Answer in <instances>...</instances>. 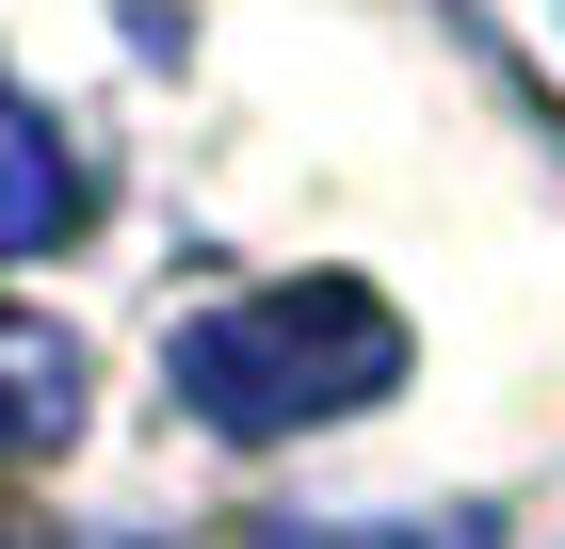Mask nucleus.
<instances>
[{"label": "nucleus", "instance_id": "2", "mask_svg": "<svg viewBox=\"0 0 565 549\" xmlns=\"http://www.w3.org/2000/svg\"><path fill=\"white\" fill-rule=\"evenodd\" d=\"M97 211V178H82V146L17 97V65H0V258H49L65 226Z\"/></svg>", "mask_w": 565, "mask_h": 549}, {"label": "nucleus", "instance_id": "3", "mask_svg": "<svg viewBox=\"0 0 565 549\" xmlns=\"http://www.w3.org/2000/svg\"><path fill=\"white\" fill-rule=\"evenodd\" d=\"M82 436V339L0 307V453H65Z\"/></svg>", "mask_w": 565, "mask_h": 549}, {"label": "nucleus", "instance_id": "1", "mask_svg": "<svg viewBox=\"0 0 565 549\" xmlns=\"http://www.w3.org/2000/svg\"><path fill=\"white\" fill-rule=\"evenodd\" d=\"M178 404L211 436H307V421H355V404H388L404 388V307L372 275H275V292H226L162 339Z\"/></svg>", "mask_w": 565, "mask_h": 549}, {"label": "nucleus", "instance_id": "4", "mask_svg": "<svg viewBox=\"0 0 565 549\" xmlns=\"http://www.w3.org/2000/svg\"><path fill=\"white\" fill-rule=\"evenodd\" d=\"M275 549H501L484 517H275Z\"/></svg>", "mask_w": 565, "mask_h": 549}]
</instances>
